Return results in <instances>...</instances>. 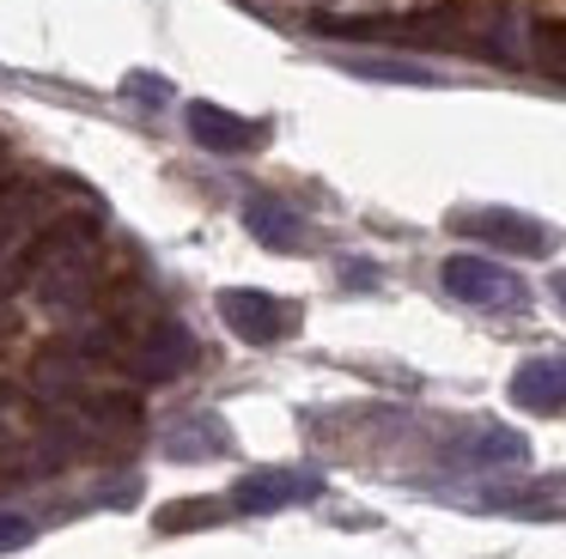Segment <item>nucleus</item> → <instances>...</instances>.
I'll use <instances>...</instances> for the list:
<instances>
[{
	"label": "nucleus",
	"mask_w": 566,
	"mask_h": 559,
	"mask_svg": "<svg viewBox=\"0 0 566 559\" xmlns=\"http://www.w3.org/2000/svg\"><path fill=\"white\" fill-rule=\"evenodd\" d=\"M439 280L457 304H475V310H524L530 304L524 280H517L512 267L488 262V255H451V262L439 267Z\"/></svg>",
	"instance_id": "2"
},
{
	"label": "nucleus",
	"mask_w": 566,
	"mask_h": 559,
	"mask_svg": "<svg viewBox=\"0 0 566 559\" xmlns=\"http://www.w3.org/2000/svg\"><path fill=\"white\" fill-rule=\"evenodd\" d=\"M140 401L123 395V389H104V395H80V432L104 437V444H128L140 437Z\"/></svg>",
	"instance_id": "8"
},
{
	"label": "nucleus",
	"mask_w": 566,
	"mask_h": 559,
	"mask_svg": "<svg viewBox=\"0 0 566 559\" xmlns=\"http://www.w3.org/2000/svg\"><path fill=\"white\" fill-rule=\"evenodd\" d=\"M92 238H98V213H67L50 219L43 238L31 243V286L50 310H74L92 292Z\"/></svg>",
	"instance_id": "1"
},
{
	"label": "nucleus",
	"mask_w": 566,
	"mask_h": 559,
	"mask_svg": "<svg viewBox=\"0 0 566 559\" xmlns=\"http://www.w3.org/2000/svg\"><path fill=\"white\" fill-rule=\"evenodd\" d=\"M226 450H232V437H226V425L213 413H189V420L165 425V456L171 462H213Z\"/></svg>",
	"instance_id": "11"
},
{
	"label": "nucleus",
	"mask_w": 566,
	"mask_h": 559,
	"mask_svg": "<svg viewBox=\"0 0 566 559\" xmlns=\"http://www.w3.org/2000/svg\"><path fill=\"white\" fill-rule=\"evenodd\" d=\"M451 225L463 231V238L475 243H500V250L512 255H548L554 243V225H542V219L530 213H512V207H463V213H451Z\"/></svg>",
	"instance_id": "3"
},
{
	"label": "nucleus",
	"mask_w": 566,
	"mask_h": 559,
	"mask_svg": "<svg viewBox=\"0 0 566 559\" xmlns=\"http://www.w3.org/2000/svg\"><path fill=\"white\" fill-rule=\"evenodd\" d=\"M184 128H189V140H196V146H208V152H256V146H262V134H269L262 122H244L238 109L208 104V97H189Z\"/></svg>",
	"instance_id": "7"
},
{
	"label": "nucleus",
	"mask_w": 566,
	"mask_h": 559,
	"mask_svg": "<svg viewBox=\"0 0 566 559\" xmlns=\"http://www.w3.org/2000/svg\"><path fill=\"white\" fill-rule=\"evenodd\" d=\"M512 401L530 413H560L566 408V359H524L512 371Z\"/></svg>",
	"instance_id": "10"
},
{
	"label": "nucleus",
	"mask_w": 566,
	"mask_h": 559,
	"mask_svg": "<svg viewBox=\"0 0 566 559\" xmlns=\"http://www.w3.org/2000/svg\"><path fill=\"white\" fill-rule=\"evenodd\" d=\"M335 67L354 73V80H378V85H444L439 67H420V61H396V55H335Z\"/></svg>",
	"instance_id": "14"
},
{
	"label": "nucleus",
	"mask_w": 566,
	"mask_h": 559,
	"mask_svg": "<svg viewBox=\"0 0 566 559\" xmlns=\"http://www.w3.org/2000/svg\"><path fill=\"white\" fill-rule=\"evenodd\" d=\"M31 535H38V523L19 517V510H0V553H19V547H31Z\"/></svg>",
	"instance_id": "19"
},
{
	"label": "nucleus",
	"mask_w": 566,
	"mask_h": 559,
	"mask_svg": "<svg viewBox=\"0 0 566 559\" xmlns=\"http://www.w3.org/2000/svg\"><path fill=\"white\" fill-rule=\"evenodd\" d=\"M43 219L38 182H0V255H19Z\"/></svg>",
	"instance_id": "13"
},
{
	"label": "nucleus",
	"mask_w": 566,
	"mask_h": 559,
	"mask_svg": "<svg viewBox=\"0 0 566 559\" xmlns=\"http://www.w3.org/2000/svg\"><path fill=\"white\" fill-rule=\"evenodd\" d=\"M554 292H560V304H566V274H554Z\"/></svg>",
	"instance_id": "20"
},
{
	"label": "nucleus",
	"mask_w": 566,
	"mask_h": 559,
	"mask_svg": "<svg viewBox=\"0 0 566 559\" xmlns=\"http://www.w3.org/2000/svg\"><path fill=\"white\" fill-rule=\"evenodd\" d=\"M220 323L232 328L238 340H250V347H274V340L293 328V304H281L262 286H226L220 292Z\"/></svg>",
	"instance_id": "4"
},
{
	"label": "nucleus",
	"mask_w": 566,
	"mask_h": 559,
	"mask_svg": "<svg viewBox=\"0 0 566 559\" xmlns=\"http://www.w3.org/2000/svg\"><path fill=\"white\" fill-rule=\"evenodd\" d=\"M244 231L256 243H269V250H298L305 243V219L286 201H274V194H250L244 201Z\"/></svg>",
	"instance_id": "12"
},
{
	"label": "nucleus",
	"mask_w": 566,
	"mask_h": 559,
	"mask_svg": "<svg viewBox=\"0 0 566 559\" xmlns=\"http://www.w3.org/2000/svg\"><path fill=\"white\" fill-rule=\"evenodd\" d=\"M80 377H86V359H80L74 347H55L38 359V371H31V383H38V395L50 401H74L80 395Z\"/></svg>",
	"instance_id": "15"
},
{
	"label": "nucleus",
	"mask_w": 566,
	"mask_h": 559,
	"mask_svg": "<svg viewBox=\"0 0 566 559\" xmlns=\"http://www.w3.org/2000/svg\"><path fill=\"white\" fill-rule=\"evenodd\" d=\"M123 97H128V104H147V109H159L165 97H171V85H165L159 73H128V80H123Z\"/></svg>",
	"instance_id": "18"
},
{
	"label": "nucleus",
	"mask_w": 566,
	"mask_h": 559,
	"mask_svg": "<svg viewBox=\"0 0 566 559\" xmlns=\"http://www.w3.org/2000/svg\"><path fill=\"white\" fill-rule=\"evenodd\" d=\"M317 493H323V481L305 468H256L232 486V510L269 517V510H286V505H311Z\"/></svg>",
	"instance_id": "5"
},
{
	"label": "nucleus",
	"mask_w": 566,
	"mask_h": 559,
	"mask_svg": "<svg viewBox=\"0 0 566 559\" xmlns=\"http://www.w3.org/2000/svg\"><path fill=\"white\" fill-rule=\"evenodd\" d=\"M226 510L213 505V498H184V505H171V510H159V529L165 535H177V529H208V523H220Z\"/></svg>",
	"instance_id": "16"
},
{
	"label": "nucleus",
	"mask_w": 566,
	"mask_h": 559,
	"mask_svg": "<svg viewBox=\"0 0 566 559\" xmlns=\"http://www.w3.org/2000/svg\"><path fill=\"white\" fill-rule=\"evenodd\" d=\"M530 49H536V61L554 80H566V24H536V31H530Z\"/></svg>",
	"instance_id": "17"
},
{
	"label": "nucleus",
	"mask_w": 566,
	"mask_h": 559,
	"mask_svg": "<svg viewBox=\"0 0 566 559\" xmlns=\"http://www.w3.org/2000/svg\"><path fill=\"white\" fill-rule=\"evenodd\" d=\"M189 365H196V335H189L184 323H153L147 335L135 340V352H128V371L140 377V383H171V377H184Z\"/></svg>",
	"instance_id": "6"
},
{
	"label": "nucleus",
	"mask_w": 566,
	"mask_h": 559,
	"mask_svg": "<svg viewBox=\"0 0 566 559\" xmlns=\"http://www.w3.org/2000/svg\"><path fill=\"white\" fill-rule=\"evenodd\" d=\"M451 462L457 468H517V462H530V437L512 425H481L451 450Z\"/></svg>",
	"instance_id": "9"
}]
</instances>
